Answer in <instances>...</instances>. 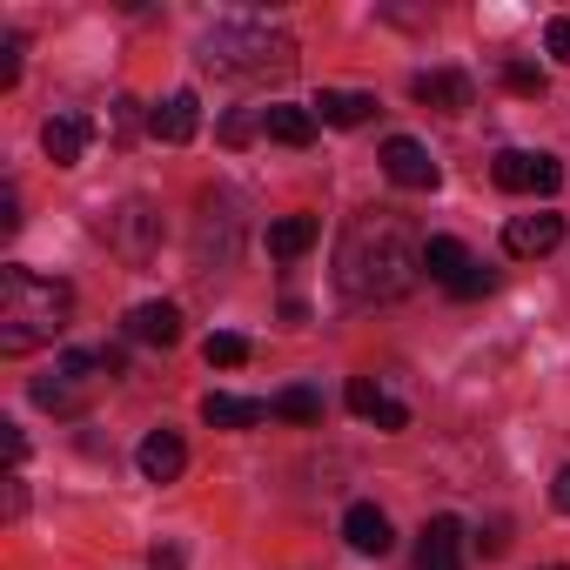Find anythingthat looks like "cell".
<instances>
[{"label":"cell","instance_id":"6","mask_svg":"<svg viewBox=\"0 0 570 570\" xmlns=\"http://www.w3.org/2000/svg\"><path fill=\"white\" fill-rule=\"evenodd\" d=\"M383 175H390L396 188H436V181H443V168L430 161V148H423L416 135H390V141H383Z\"/></svg>","mask_w":570,"mask_h":570},{"label":"cell","instance_id":"9","mask_svg":"<svg viewBox=\"0 0 570 570\" xmlns=\"http://www.w3.org/2000/svg\"><path fill=\"white\" fill-rule=\"evenodd\" d=\"M557 242H563V215H550V208L510 215V228H503V248H510V255H550Z\"/></svg>","mask_w":570,"mask_h":570},{"label":"cell","instance_id":"28","mask_svg":"<svg viewBox=\"0 0 570 570\" xmlns=\"http://www.w3.org/2000/svg\"><path fill=\"white\" fill-rule=\"evenodd\" d=\"M148 570H181V550H175V543H155V557H148Z\"/></svg>","mask_w":570,"mask_h":570},{"label":"cell","instance_id":"23","mask_svg":"<svg viewBox=\"0 0 570 570\" xmlns=\"http://www.w3.org/2000/svg\"><path fill=\"white\" fill-rule=\"evenodd\" d=\"M268 410H275V416H289V423H323V396H316V390H282Z\"/></svg>","mask_w":570,"mask_h":570},{"label":"cell","instance_id":"5","mask_svg":"<svg viewBox=\"0 0 570 570\" xmlns=\"http://www.w3.org/2000/svg\"><path fill=\"white\" fill-rule=\"evenodd\" d=\"M490 175H497V188H510V195H557V188H563V161L543 155V148H503V155L490 161Z\"/></svg>","mask_w":570,"mask_h":570},{"label":"cell","instance_id":"16","mask_svg":"<svg viewBox=\"0 0 570 570\" xmlns=\"http://www.w3.org/2000/svg\"><path fill=\"white\" fill-rule=\"evenodd\" d=\"M262 128H268V141H282V148H309V141H316V115H309V108H289V101H268V108H262Z\"/></svg>","mask_w":570,"mask_h":570},{"label":"cell","instance_id":"25","mask_svg":"<svg viewBox=\"0 0 570 570\" xmlns=\"http://www.w3.org/2000/svg\"><path fill=\"white\" fill-rule=\"evenodd\" d=\"M21 81V41L8 35V41H0V88H14Z\"/></svg>","mask_w":570,"mask_h":570},{"label":"cell","instance_id":"11","mask_svg":"<svg viewBox=\"0 0 570 570\" xmlns=\"http://www.w3.org/2000/svg\"><path fill=\"white\" fill-rule=\"evenodd\" d=\"M423 268H430V275L443 282V289H450V296H456V289H463V282L476 275V255H470V248H463L456 235H430V242H423Z\"/></svg>","mask_w":570,"mask_h":570},{"label":"cell","instance_id":"30","mask_svg":"<svg viewBox=\"0 0 570 570\" xmlns=\"http://www.w3.org/2000/svg\"><path fill=\"white\" fill-rule=\"evenodd\" d=\"M0 430H8V463H21V456H28V436H21L14 423H0Z\"/></svg>","mask_w":570,"mask_h":570},{"label":"cell","instance_id":"8","mask_svg":"<svg viewBox=\"0 0 570 570\" xmlns=\"http://www.w3.org/2000/svg\"><path fill=\"white\" fill-rule=\"evenodd\" d=\"M195 128H202V101H195L188 88H175L168 101L148 108V135H155V141H195Z\"/></svg>","mask_w":570,"mask_h":570},{"label":"cell","instance_id":"22","mask_svg":"<svg viewBox=\"0 0 570 570\" xmlns=\"http://www.w3.org/2000/svg\"><path fill=\"white\" fill-rule=\"evenodd\" d=\"M202 356H208V370H242V363H248V336H235V330H215V336L202 343Z\"/></svg>","mask_w":570,"mask_h":570},{"label":"cell","instance_id":"4","mask_svg":"<svg viewBox=\"0 0 570 570\" xmlns=\"http://www.w3.org/2000/svg\"><path fill=\"white\" fill-rule=\"evenodd\" d=\"M101 376H121V350H75L55 363V376H35V403L55 416H75Z\"/></svg>","mask_w":570,"mask_h":570},{"label":"cell","instance_id":"20","mask_svg":"<svg viewBox=\"0 0 570 570\" xmlns=\"http://www.w3.org/2000/svg\"><path fill=\"white\" fill-rule=\"evenodd\" d=\"M316 115H323L330 128H363V121L376 115V95H350V88H323V95H316Z\"/></svg>","mask_w":570,"mask_h":570},{"label":"cell","instance_id":"24","mask_svg":"<svg viewBox=\"0 0 570 570\" xmlns=\"http://www.w3.org/2000/svg\"><path fill=\"white\" fill-rule=\"evenodd\" d=\"M503 88H510V95H543V68L510 61V68H503Z\"/></svg>","mask_w":570,"mask_h":570},{"label":"cell","instance_id":"1","mask_svg":"<svg viewBox=\"0 0 570 570\" xmlns=\"http://www.w3.org/2000/svg\"><path fill=\"white\" fill-rule=\"evenodd\" d=\"M416 275H423V242L396 215L350 222V235L336 248V289L350 303H396L416 289Z\"/></svg>","mask_w":570,"mask_h":570},{"label":"cell","instance_id":"12","mask_svg":"<svg viewBox=\"0 0 570 570\" xmlns=\"http://www.w3.org/2000/svg\"><path fill=\"white\" fill-rule=\"evenodd\" d=\"M135 463H141V476H148V483H175V476L188 470V443H181L175 430H155V436H141Z\"/></svg>","mask_w":570,"mask_h":570},{"label":"cell","instance_id":"15","mask_svg":"<svg viewBox=\"0 0 570 570\" xmlns=\"http://www.w3.org/2000/svg\"><path fill=\"white\" fill-rule=\"evenodd\" d=\"M128 336L155 343V350H175L181 343V309L175 303H141V309H128Z\"/></svg>","mask_w":570,"mask_h":570},{"label":"cell","instance_id":"18","mask_svg":"<svg viewBox=\"0 0 570 570\" xmlns=\"http://www.w3.org/2000/svg\"><path fill=\"white\" fill-rule=\"evenodd\" d=\"M262 242H268V255H275V262H296L303 248H316V215H275Z\"/></svg>","mask_w":570,"mask_h":570},{"label":"cell","instance_id":"3","mask_svg":"<svg viewBox=\"0 0 570 570\" xmlns=\"http://www.w3.org/2000/svg\"><path fill=\"white\" fill-rule=\"evenodd\" d=\"M195 55L215 75H289L296 68V41L268 21H215Z\"/></svg>","mask_w":570,"mask_h":570},{"label":"cell","instance_id":"14","mask_svg":"<svg viewBox=\"0 0 570 570\" xmlns=\"http://www.w3.org/2000/svg\"><path fill=\"white\" fill-rule=\"evenodd\" d=\"M343 537H350V550H363V557H390V543H396V530H390V517H383L376 503H350Z\"/></svg>","mask_w":570,"mask_h":570},{"label":"cell","instance_id":"19","mask_svg":"<svg viewBox=\"0 0 570 570\" xmlns=\"http://www.w3.org/2000/svg\"><path fill=\"white\" fill-rule=\"evenodd\" d=\"M41 148H48L55 168H75L81 148H88V121H81V115H55V121L41 128Z\"/></svg>","mask_w":570,"mask_h":570},{"label":"cell","instance_id":"2","mask_svg":"<svg viewBox=\"0 0 570 570\" xmlns=\"http://www.w3.org/2000/svg\"><path fill=\"white\" fill-rule=\"evenodd\" d=\"M75 323V289L35 268H0V350L28 356L41 343H61Z\"/></svg>","mask_w":570,"mask_h":570},{"label":"cell","instance_id":"10","mask_svg":"<svg viewBox=\"0 0 570 570\" xmlns=\"http://www.w3.org/2000/svg\"><path fill=\"white\" fill-rule=\"evenodd\" d=\"M416 570H463V523H456V517H430V523H423Z\"/></svg>","mask_w":570,"mask_h":570},{"label":"cell","instance_id":"21","mask_svg":"<svg viewBox=\"0 0 570 570\" xmlns=\"http://www.w3.org/2000/svg\"><path fill=\"white\" fill-rule=\"evenodd\" d=\"M350 410H356V416H370L376 430H403V423H410V416H403V403H390L370 376H356V383H350Z\"/></svg>","mask_w":570,"mask_h":570},{"label":"cell","instance_id":"27","mask_svg":"<svg viewBox=\"0 0 570 570\" xmlns=\"http://www.w3.org/2000/svg\"><path fill=\"white\" fill-rule=\"evenodd\" d=\"M550 503H557V510H563V517H570V463H563V470H557V476H550Z\"/></svg>","mask_w":570,"mask_h":570},{"label":"cell","instance_id":"7","mask_svg":"<svg viewBox=\"0 0 570 570\" xmlns=\"http://www.w3.org/2000/svg\"><path fill=\"white\" fill-rule=\"evenodd\" d=\"M108 242H115L121 255H135V262H141V255L161 242V215H155L148 202H128L121 215H108Z\"/></svg>","mask_w":570,"mask_h":570},{"label":"cell","instance_id":"13","mask_svg":"<svg viewBox=\"0 0 570 570\" xmlns=\"http://www.w3.org/2000/svg\"><path fill=\"white\" fill-rule=\"evenodd\" d=\"M410 95H416L423 108L463 115V108H470V75H456V68H430V75H416V81H410Z\"/></svg>","mask_w":570,"mask_h":570},{"label":"cell","instance_id":"29","mask_svg":"<svg viewBox=\"0 0 570 570\" xmlns=\"http://www.w3.org/2000/svg\"><path fill=\"white\" fill-rule=\"evenodd\" d=\"M0 228H21V202H14V188L0 195Z\"/></svg>","mask_w":570,"mask_h":570},{"label":"cell","instance_id":"17","mask_svg":"<svg viewBox=\"0 0 570 570\" xmlns=\"http://www.w3.org/2000/svg\"><path fill=\"white\" fill-rule=\"evenodd\" d=\"M262 416H268V403H255V396H222V390L202 396V423H208V430H248V423H262Z\"/></svg>","mask_w":570,"mask_h":570},{"label":"cell","instance_id":"26","mask_svg":"<svg viewBox=\"0 0 570 570\" xmlns=\"http://www.w3.org/2000/svg\"><path fill=\"white\" fill-rule=\"evenodd\" d=\"M543 48H550V55L570 68V21H550V28H543Z\"/></svg>","mask_w":570,"mask_h":570}]
</instances>
